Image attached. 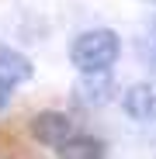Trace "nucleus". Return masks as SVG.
Listing matches in <instances>:
<instances>
[{
  "label": "nucleus",
  "mask_w": 156,
  "mask_h": 159,
  "mask_svg": "<svg viewBox=\"0 0 156 159\" xmlns=\"http://www.w3.org/2000/svg\"><path fill=\"white\" fill-rule=\"evenodd\" d=\"M121 107L139 125L156 121V80H139V83H132L125 90V97H121Z\"/></svg>",
  "instance_id": "2"
},
{
  "label": "nucleus",
  "mask_w": 156,
  "mask_h": 159,
  "mask_svg": "<svg viewBox=\"0 0 156 159\" xmlns=\"http://www.w3.org/2000/svg\"><path fill=\"white\" fill-rule=\"evenodd\" d=\"M73 131H76V125H73L69 114H63V111H42V114L31 118V135H35L42 145H49V149H56L59 142H66Z\"/></svg>",
  "instance_id": "3"
},
{
  "label": "nucleus",
  "mask_w": 156,
  "mask_h": 159,
  "mask_svg": "<svg viewBox=\"0 0 156 159\" xmlns=\"http://www.w3.org/2000/svg\"><path fill=\"white\" fill-rule=\"evenodd\" d=\"M146 4H156V0H146Z\"/></svg>",
  "instance_id": "8"
},
{
  "label": "nucleus",
  "mask_w": 156,
  "mask_h": 159,
  "mask_svg": "<svg viewBox=\"0 0 156 159\" xmlns=\"http://www.w3.org/2000/svg\"><path fill=\"white\" fill-rule=\"evenodd\" d=\"M153 42H156V21H153Z\"/></svg>",
  "instance_id": "7"
},
{
  "label": "nucleus",
  "mask_w": 156,
  "mask_h": 159,
  "mask_svg": "<svg viewBox=\"0 0 156 159\" xmlns=\"http://www.w3.org/2000/svg\"><path fill=\"white\" fill-rule=\"evenodd\" d=\"M31 73H35V66H31V59L24 52H17L11 45H0V83H7L14 90L21 83H28Z\"/></svg>",
  "instance_id": "5"
},
{
  "label": "nucleus",
  "mask_w": 156,
  "mask_h": 159,
  "mask_svg": "<svg viewBox=\"0 0 156 159\" xmlns=\"http://www.w3.org/2000/svg\"><path fill=\"white\" fill-rule=\"evenodd\" d=\"M11 93H14V90H11L7 83H0V111H4L7 104H11Z\"/></svg>",
  "instance_id": "6"
},
{
  "label": "nucleus",
  "mask_w": 156,
  "mask_h": 159,
  "mask_svg": "<svg viewBox=\"0 0 156 159\" xmlns=\"http://www.w3.org/2000/svg\"><path fill=\"white\" fill-rule=\"evenodd\" d=\"M52 152H56V159H104L108 156L104 142L94 139V135H87V131H80V128H76L66 142H59Z\"/></svg>",
  "instance_id": "4"
},
{
  "label": "nucleus",
  "mask_w": 156,
  "mask_h": 159,
  "mask_svg": "<svg viewBox=\"0 0 156 159\" xmlns=\"http://www.w3.org/2000/svg\"><path fill=\"white\" fill-rule=\"evenodd\" d=\"M118 56H121V38L111 28H87L69 45V62L83 76H108Z\"/></svg>",
  "instance_id": "1"
}]
</instances>
